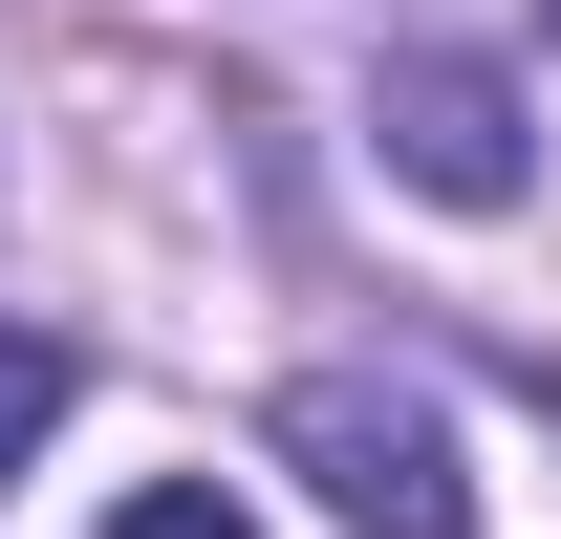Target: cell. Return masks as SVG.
I'll list each match as a JSON object with an SVG mask.
<instances>
[{
    "instance_id": "5",
    "label": "cell",
    "mask_w": 561,
    "mask_h": 539,
    "mask_svg": "<svg viewBox=\"0 0 561 539\" xmlns=\"http://www.w3.org/2000/svg\"><path fill=\"white\" fill-rule=\"evenodd\" d=\"M540 22H561V0H540Z\"/></svg>"
},
{
    "instance_id": "4",
    "label": "cell",
    "mask_w": 561,
    "mask_h": 539,
    "mask_svg": "<svg viewBox=\"0 0 561 539\" xmlns=\"http://www.w3.org/2000/svg\"><path fill=\"white\" fill-rule=\"evenodd\" d=\"M108 539H260V518H238L216 474H151V496H130V518H108Z\"/></svg>"
},
{
    "instance_id": "2",
    "label": "cell",
    "mask_w": 561,
    "mask_h": 539,
    "mask_svg": "<svg viewBox=\"0 0 561 539\" xmlns=\"http://www.w3.org/2000/svg\"><path fill=\"white\" fill-rule=\"evenodd\" d=\"M367 130H389V173H411V195H454V216H496L518 173H540V151H518V87H496L476 44H411Z\"/></svg>"
},
{
    "instance_id": "1",
    "label": "cell",
    "mask_w": 561,
    "mask_h": 539,
    "mask_svg": "<svg viewBox=\"0 0 561 539\" xmlns=\"http://www.w3.org/2000/svg\"><path fill=\"white\" fill-rule=\"evenodd\" d=\"M280 474L346 539H476V454H454V410L411 367H302L280 389Z\"/></svg>"
},
{
    "instance_id": "3",
    "label": "cell",
    "mask_w": 561,
    "mask_h": 539,
    "mask_svg": "<svg viewBox=\"0 0 561 539\" xmlns=\"http://www.w3.org/2000/svg\"><path fill=\"white\" fill-rule=\"evenodd\" d=\"M66 389H87V345H66V324H0V496L44 474V432H66Z\"/></svg>"
}]
</instances>
